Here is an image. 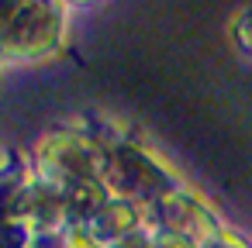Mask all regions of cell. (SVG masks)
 Returning <instances> with one entry per match:
<instances>
[{"label": "cell", "mask_w": 252, "mask_h": 248, "mask_svg": "<svg viewBox=\"0 0 252 248\" xmlns=\"http://www.w3.org/2000/svg\"><path fill=\"white\" fill-rule=\"evenodd\" d=\"M100 179H104V186H111L118 193H128V196H142V193L159 196L156 179H162V169L135 148H118L111 159H104Z\"/></svg>", "instance_id": "obj_1"}, {"label": "cell", "mask_w": 252, "mask_h": 248, "mask_svg": "<svg viewBox=\"0 0 252 248\" xmlns=\"http://www.w3.org/2000/svg\"><path fill=\"white\" fill-rule=\"evenodd\" d=\"M152 248H197L193 241H187V238H180V234H159L156 241H152Z\"/></svg>", "instance_id": "obj_2"}, {"label": "cell", "mask_w": 252, "mask_h": 248, "mask_svg": "<svg viewBox=\"0 0 252 248\" xmlns=\"http://www.w3.org/2000/svg\"><path fill=\"white\" fill-rule=\"evenodd\" d=\"M76 4H87V0H76Z\"/></svg>", "instance_id": "obj_3"}]
</instances>
